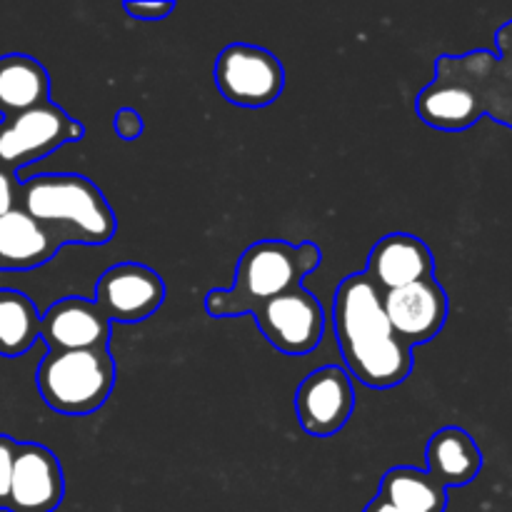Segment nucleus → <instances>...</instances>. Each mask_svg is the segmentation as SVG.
Here are the masks:
<instances>
[{"instance_id": "b1692460", "label": "nucleus", "mask_w": 512, "mask_h": 512, "mask_svg": "<svg viewBox=\"0 0 512 512\" xmlns=\"http://www.w3.org/2000/svg\"><path fill=\"white\" fill-rule=\"evenodd\" d=\"M495 40H498L500 63H503V68L508 70V75L512 78V20H508V23L495 33Z\"/></svg>"}, {"instance_id": "5701e85b", "label": "nucleus", "mask_w": 512, "mask_h": 512, "mask_svg": "<svg viewBox=\"0 0 512 512\" xmlns=\"http://www.w3.org/2000/svg\"><path fill=\"white\" fill-rule=\"evenodd\" d=\"M113 130L123 140H138L145 130L143 115L133 108H120L113 118Z\"/></svg>"}, {"instance_id": "f257e3e1", "label": "nucleus", "mask_w": 512, "mask_h": 512, "mask_svg": "<svg viewBox=\"0 0 512 512\" xmlns=\"http://www.w3.org/2000/svg\"><path fill=\"white\" fill-rule=\"evenodd\" d=\"M333 325L345 368L365 388H395L413 373V348L395 335L383 290L365 273L348 275L338 285Z\"/></svg>"}, {"instance_id": "393cba45", "label": "nucleus", "mask_w": 512, "mask_h": 512, "mask_svg": "<svg viewBox=\"0 0 512 512\" xmlns=\"http://www.w3.org/2000/svg\"><path fill=\"white\" fill-rule=\"evenodd\" d=\"M363 512H400V510L395 508V505H390L388 500L380 498V495H378V498L370 500V505H368V508H365Z\"/></svg>"}, {"instance_id": "4468645a", "label": "nucleus", "mask_w": 512, "mask_h": 512, "mask_svg": "<svg viewBox=\"0 0 512 512\" xmlns=\"http://www.w3.org/2000/svg\"><path fill=\"white\" fill-rule=\"evenodd\" d=\"M60 248L63 243L28 210L18 208L0 215V270L40 268L53 260Z\"/></svg>"}, {"instance_id": "20e7f679", "label": "nucleus", "mask_w": 512, "mask_h": 512, "mask_svg": "<svg viewBox=\"0 0 512 512\" xmlns=\"http://www.w3.org/2000/svg\"><path fill=\"white\" fill-rule=\"evenodd\" d=\"M38 390L48 408L63 415L95 413L115 385V360L108 348L48 353L38 365Z\"/></svg>"}, {"instance_id": "f3484780", "label": "nucleus", "mask_w": 512, "mask_h": 512, "mask_svg": "<svg viewBox=\"0 0 512 512\" xmlns=\"http://www.w3.org/2000/svg\"><path fill=\"white\" fill-rule=\"evenodd\" d=\"M415 110L430 128L438 130H468L483 118L478 98L468 85L453 78H438V75L418 95Z\"/></svg>"}, {"instance_id": "aec40b11", "label": "nucleus", "mask_w": 512, "mask_h": 512, "mask_svg": "<svg viewBox=\"0 0 512 512\" xmlns=\"http://www.w3.org/2000/svg\"><path fill=\"white\" fill-rule=\"evenodd\" d=\"M15 455H18V443L13 438H8V435H0V510H5V503H8Z\"/></svg>"}, {"instance_id": "a211bd4d", "label": "nucleus", "mask_w": 512, "mask_h": 512, "mask_svg": "<svg viewBox=\"0 0 512 512\" xmlns=\"http://www.w3.org/2000/svg\"><path fill=\"white\" fill-rule=\"evenodd\" d=\"M380 498L388 500L400 512H445L448 488L433 478L428 470L398 465L380 480Z\"/></svg>"}, {"instance_id": "4be33fe9", "label": "nucleus", "mask_w": 512, "mask_h": 512, "mask_svg": "<svg viewBox=\"0 0 512 512\" xmlns=\"http://www.w3.org/2000/svg\"><path fill=\"white\" fill-rule=\"evenodd\" d=\"M123 8L130 18L148 20V23H153V20L168 18V15L173 13L175 5L168 3V0H158V3H143V0H140V3H135V0H125Z\"/></svg>"}, {"instance_id": "f8f14e48", "label": "nucleus", "mask_w": 512, "mask_h": 512, "mask_svg": "<svg viewBox=\"0 0 512 512\" xmlns=\"http://www.w3.org/2000/svg\"><path fill=\"white\" fill-rule=\"evenodd\" d=\"M113 323L95 300L63 298L43 313L40 338L50 353L108 348Z\"/></svg>"}, {"instance_id": "39448f33", "label": "nucleus", "mask_w": 512, "mask_h": 512, "mask_svg": "<svg viewBox=\"0 0 512 512\" xmlns=\"http://www.w3.org/2000/svg\"><path fill=\"white\" fill-rule=\"evenodd\" d=\"M213 78L223 98L240 108H268L285 88L278 55L250 43H233L220 50Z\"/></svg>"}, {"instance_id": "dca6fc26", "label": "nucleus", "mask_w": 512, "mask_h": 512, "mask_svg": "<svg viewBox=\"0 0 512 512\" xmlns=\"http://www.w3.org/2000/svg\"><path fill=\"white\" fill-rule=\"evenodd\" d=\"M45 103H50L48 70L30 55H0V113L15 118Z\"/></svg>"}, {"instance_id": "1a4fd4ad", "label": "nucleus", "mask_w": 512, "mask_h": 512, "mask_svg": "<svg viewBox=\"0 0 512 512\" xmlns=\"http://www.w3.org/2000/svg\"><path fill=\"white\" fill-rule=\"evenodd\" d=\"M95 303L110 323H143L165 303V280L140 263H118L95 283Z\"/></svg>"}, {"instance_id": "6ab92c4d", "label": "nucleus", "mask_w": 512, "mask_h": 512, "mask_svg": "<svg viewBox=\"0 0 512 512\" xmlns=\"http://www.w3.org/2000/svg\"><path fill=\"white\" fill-rule=\"evenodd\" d=\"M43 315L28 295L0 288V355L18 358L40 338Z\"/></svg>"}, {"instance_id": "2eb2a0df", "label": "nucleus", "mask_w": 512, "mask_h": 512, "mask_svg": "<svg viewBox=\"0 0 512 512\" xmlns=\"http://www.w3.org/2000/svg\"><path fill=\"white\" fill-rule=\"evenodd\" d=\"M425 460H428V473L445 488H460V485L473 483L483 470V453H480L478 443L473 440V435L455 425L438 430L430 438Z\"/></svg>"}, {"instance_id": "9d476101", "label": "nucleus", "mask_w": 512, "mask_h": 512, "mask_svg": "<svg viewBox=\"0 0 512 512\" xmlns=\"http://www.w3.org/2000/svg\"><path fill=\"white\" fill-rule=\"evenodd\" d=\"M65 478L53 450L38 443H18L13 483L5 510L53 512L63 503Z\"/></svg>"}, {"instance_id": "412c9836", "label": "nucleus", "mask_w": 512, "mask_h": 512, "mask_svg": "<svg viewBox=\"0 0 512 512\" xmlns=\"http://www.w3.org/2000/svg\"><path fill=\"white\" fill-rule=\"evenodd\" d=\"M20 193H23V183L18 180V173L0 165V215L20 208Z\"/></svg>"}, {"instance_id": "7ed1b4c3", "label": "nucleus", "mask_w": 512, "mask_h": 512, "mask_svg": "<svg viewBox=\"0 0 512 512\" xmlns=\"http://www.w3.org/2000/svg\"><path fill=\"white\" fill-rule=\"evenodd\" d=\"M20 208L63 245H105L115 235V213L103 190L85 175H35L25 180Z\"/></svg>"}, {"instance_id": "9b49d317", "label": "nucleus", "mask_w": 512, "mask_h": 512, "mask_svg": "<svg viewBox=\"0 0 512 512\" xmlns=\"http://www.w3.org/2000/svg\"><path fill=\"white\" fill-rule=\"evenodd\" d=\"M383 303L395 335L410 348L430 343L448 320V295L435 278L383 293Z\"/></svg>"}, {"instance_id": "f03ea898", "label": "nucleus", "mask_w": 512, "mask_h": 512, "mask_svg": "<svg viewBox=\"0 0 512 512\" xmlns=\"http://www.w3.org/2000/svg\"><path fill=\"white\" fill-rule=\"evenodd\" d=\"M323 263V253L313 243H285V240H258L238 260L235 283L228 290H210L205 310L213 318L253 313L268 300L300 288L305 275Z\"/></svg>"}, {"instance_id": "6e6552de", "label": "nucleus", "mask_w": 512, "mask_h": 512, "mask_svg": "<svg viewBox=\"0 0 512 512\" xmlns=\"http://www.w3.org/2000/svg\"><path fill=\"white\" fill-rule=\"evenodd\" d=\"M355 410L353 375L338 365L313 370L295 393L300 428L315 438H330L348 425Z\"/></svg>"}, {"instance_id": "0eeeda50", "label": "nucleus", "mask_w": 512, "mask_h": 512, "mask_svg": "<svg viewBox=\"0 0 512 512\" xmlns=\"http://www.w3.org/2000/svg\"><path fill=\"white\" fill-rule=\"evenodd\" d=\"M255 325L273 348L285 355H305L320 345L325 313L310 290H288L253 310Z\"/></svg>"}, {"instance_id": "ddd939ff", "label": "nucleus", "mask_w": 512, "mask_h": 512, "mask_svg": "<svg viewBox=\"0 0 512 512\" xmlns=\"http://www.w3.org/2000/svg\"><path fill=\"white\" fill-rule=\"evenodd\" d=\"M433 270V250L425 245V240L408 233H390L370 250L365 275L383 293H390V290L405 288L420 280H430Z\"/></svg>"}, {"instance_id": "423d86ee", "label": "nucleus", "mask_w": 512, "mask_h": 512, "mask_svg": "<svg viewBox=\"0 0 512 512\" xmlns=\"http://www.w3.org/2000/svg\"><path fill=\"white\" fill-rule=\"evenodd\" d=\"M80 138L83 125L70 118L60 105L45 103L0 123V165L18 173L25 165L38 163L65 143H75Z\"/></svg>"}]
</instances>
